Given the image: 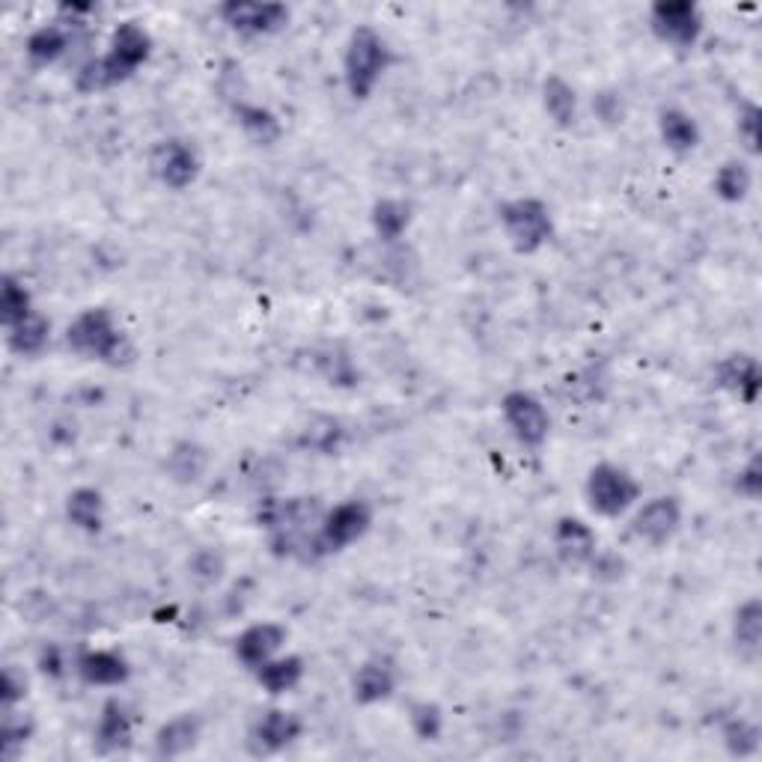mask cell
<instances>
[{
    "label": "cell",
    "instance_id": "cell-1",
    "mask_svg": "<svg viewBox=\"0 0 762 762\" xmlns=\"http://www.w3.org/2000/svg\"><path fill=\"white\" fill-rule=\"evenodd\" d=\"M152 54V39L137 22L116 24V30L111 36V48L108 54L96 57L90 63H84L75 78V87L81 93H105L123 84L135 75L137 69L144 66Z\"/></svg>",
    "mask_w": 762,
    "mask_h": 762
},
{
    "label": "cell",
    "instance_id": "cell-2",
    "mask_svg": "<svg viewBox=\"0 0 762 762\" xmlns=\"http://www.w3.org/2000/svg\"><path fill=\"white\" fill-rule=\"evenodd\" d=\"M391 63L393 54L384 36L376 34L372 27H358L348 36L346 54H343V78H346L348 96L360 101L370 99Z\"/></svg>",
    "mask_w": 762,
    "mask_h": 762
},
{
    "label": "cell",
    "instance_id": "cell-3",
    "mask_svg": "<svg viewBox=\"0 0 762 762\" xmlns=\"http://www.w3.org/2000/svg\"><path fill=\"white\" fill-rule=\"evenodd\" d=\"M66 343L72 352H78L84 358L101 360V364H120L125 352L123 331L116 325L111 310L105 307H90L78 314V319L69 325Z\"/></svg>",
    "mask_w": 762,
    "mask_h": 762
},
{
    "label": "cell",
    "instance_id": "cell-4",
    "mask_svg": "<svg viewBox=\"0 0 762 762\" xmlns=\"http://www.w3.org/2000/svg\"><path fill=\"white\" fill-rule=\"evenodd\" d=\"M501 224L518 254H537L554 236L549 206L537 197H518L501 206Z\"/></svg>",
    "mask_w": 762,
    "mask_h": 762
},
{
    "label": "cell",
    "instance_id": "cell-5",
    "mask_svg": "<svg viewBox=\"0 0 762 762\" xmlns=\"http://www.w3.org/2000/svg\"><path fill=\"white\" fill-rule=\"evenodd\" d=\"M638 497V480L626 468H619V465L602 462L587 477V501H590L593 513H599V516L619 518Z\"/></svg>",
    "mask_w": 762,
    "mask_h": 762
},
{
    "label": "cell",
    "instance_id": "cell-6",
    "mask_svg": "<svg viewBox=\"0 0 762 762\" xmlns=\"http://www.w3.org/2000/svg\"><path fill=\"white\" fill-rule=\"evenodd\" d=\"M652 34L673 48H695L703 34V15L691 0H659L650 12Z\"/></svg>",
    "mask_w": 762,
    "mask_h": 762
},
{
    "label": "cell",
    "instance_id": "cell-7",
    "mask_svg": "<svg viewBox=\"0 0 762 762\" xmlns=\"http://www.w3.org/2000/svg\"><path fill=\"white\" fill-rule=\"evenodd\" d=\"M501 411H504L506 427L513 429V435L518 438V444L525 447H542L549 438L551 417L545 411V405L539 403L533 393L527 391H509L501 400Z\"/></svg>",
    "mask_w": 762,
    "mask_h": 762
},
{
    "label": "cell",
    "instance_id": "cell-8",
    "mask_svg": "<svg viewBox=\"0 0 762 762\" xmlns=\"http://www.w3.org/2000/svg\"><path fill=\"white\" fill-rule=\"evenodd\" d=\"M372 525V509L367 501H343L334 509H328L322 518V530H319V542H322V554L331 551H343L348 545H355Z\"/></svg>",
    "mask_w": 762,
    "mask_h": 762
},
{
    "label": "cell",
    "instance_id": "cell-9",
    "mask_svg": "<svg viewBox=\"0 0 762 762\" xmlns=\"http://www.w3.org/2000/svg\"><path fill=\"white\" fill-rule=\"evenodd\" d=\"M152 173L170 190H185L200 176V156L188 140L170 137L152 149Z\"/></svg>",
    "mask_w": 762,
    "mask_h": 762
},
{
    "label": "cell",
    "instance_id": "cell-10",
    "mask_svg": "<svg viewBox=\"0 0 762 762\" xmlns=\"http://www.w3.org/2000/svg\"><path fill=\"white\" fill-rule=\"evenodd\" d=\"M683 525V504L673 494H662L652 497L650 504H643L638 509V516L631 518V533L643 539L647 545H667Z\"/></svg>",
    "mask_w": 762,
    "mask_h": 762
},
{
    "label": "cell",
    "instance_id": "cell-11",
    "mask_svg": "<svg viewBox=\"0 0 762 762\" xmlns=\"http://www.w3.org/2000/svg\"><path fill=\"white\" fill-rule=\"evenodd\" d=\"M224 19L242 36H269L290 22V7L283 3H254V0H230L221 7Z\"/></svg>",
    "mask_w": 762,
    "mask_h": 762
},
{
    "label": "cell",
    "instance_id": "cell-12",
    "mask_svg": "<svg viewBox=\"0 0 762 762\" xmlns=\"http://www.w3.org/2000/svg\"><path fill=\"white\" fill-rule=\"evenodd\" d=\"M304 721L295 712L286 709H269L257 717V724L250 729V751L257 757H271L290 748L292 741L302 739Z\"/></svg>",
    "mask_w": 762,
    "mask_h": 762
},
{
    "label": "cell",
    "instance_id": "cell-13",
    "mask_svg": "<svg viewBox=\"0 0 762 762\" xmlns=\"http://www.w3.org/2000/svg\"><path fill=\"white\" fill-rule=\"evenodd\" d=\"M396 691V667L388 659H370L352 676V697L360 706H376Z\"/></svg>",
    "mask_w": 762,
    "mask_h": 762
},
{
    "label": "cell",
    "instance_id": "cell-14",
    "mask_svg": "<svg viewBox=\"0 0 762 762\" xmlns=\"http://www.w3.org/2000/svg\"><path fill=\"white\" fill-rule=\"evenodd\" d=\"M283 643H286V628L278 623H257V626H247L236 638V659L250 671H257L259 664H266L281 652Z\"/></svg>",
    "mask_w": 762,
    "mask_h": 762
},
{
    "label": "cell",
    "instance_id": "cell-15",
    "mask_svg": "<svg viewBox=\"0 0 762 762\" xmlns=\"http://www.w3.org/2000/svg\"><path fill=\"white\" fill-rule=\"evenodd\" d=\"M715 381L717 388L736 393L745 405H753L762 384L760 364L751 355H729L715 367Z\"/></svg>",
    "mask_w": 762,
    "mask_h": 762
},
{
    "label": "cell",
    "instance_id": "cell-16",
    "mask_svg": "<svg viewBox=\"0 0 762 762\" xmlns=\"http://www.w3.org/2000/svg\"><path fill=\"white\" fill-rule=\"evenodd\" d=\"M554 549L566 566H583L595 561V533L581 518L563 516L554 527Z\"/></svg>",
    "mask_w": 762,
    "mask_h": 762
},
{
    "label": "cell",
    "instance_id": "cell-17",
    "mask_svg": "<svg viewBox=\"0 0 762 762\" xmlns=\"http://www.w3.org/2000/svg\"><path fill=\"white\" fill-rule=\"evenodd\" d=\"M200 733L202 724L197 715L185 712V715L170 717L168 724H161V729L156 733V757H161V760L185 757V753H190L197 748Z\"/></svg>",
    "mask_w": 762,
    "mask_h": 762
},
{
    "label": "cell",
    "instance_id": "cell-18",
    "mask_svg": "<svg viewBox=\"0 0 762 762\" xmlns=\"http://www.w3.org/2000/svg\"><path fill=\"white\" fill-rule=\"evenodd\" d=\"M81 679L87 685H99V688H116V685L128 683L132 667L125 662L120 652L113 650H87L78 659Z\"/></svg>",
    "mask_w": 762,
    "mask_h": 762
},
{
    "label": "cell",
    "instance_id": "cell-19",
    "mask_svg": "<svg viewBox=\"0 0 762 762\" xmlns=\"http://www.w3.org/2000/svg\"><path fill=\"white\" fill-rule=\"evenodd\" d=\"M132 729H135V724H132L128 709L120 700H108L101 706L99 724H96V748H99V753L125 751L132 745Z\"/></svg>",
    "mask_w": 762,
    "mask_h": 762
},
{
    "label": "cell",
    "instance_id": "cell-20",
    "mask_svg": "<svg viewBox=\"0 0 762 762\" xmlns=\"http://www.w3.org/2000/svg\"><path fill=\"white\" fill-rule=\"evenodd\" d=\"M257 683L269 691V695H290L292 688H298L304 679V662L298 655H274L266 664H259Z\"/></svg>",
    "mask_w": 762,
    "mask_h": 762
},
{
    "label": "cell",
    "instance_id": "cell-21",
    "mask_svg": "<svg viewBox=\"0 0 762 762\" xmlns=\"http://www.w3.org/2000/svg\"><path fill=\"white\" fill-rule=\"evenodd\" d=\"M233 113H236V123L242 125L247 140H254L257 146H271L281 140V123H278V116L269 108L250 105V101H236Z\"/></svg>",
    "mask_w": 762,
    "mask_h": 762
},
{
    "label": "cell",
    "instance_id": "cell-22",
    "mask_svg": "<svg viewBox=\"0 0 762 762\" xmlns=\"http://www.w3.org/2000/svg\"><path fill=\"white\" fill-rule=\"evenodd\" d=\"M659 132H662L664 146H667L671 152H679V156L691 152V149H697V144H700V125L695 123L691 113L679 111V108H671V111L662 113Z\"/></svg>",
    "mask_w": 762,
    "mask_h": 762
},
{
    "label": "cell",
    "instance_id": "cell-23",
    "mask_svg": "<svg viewBox=\"0 0 762 762\" xmlns=\"http://www.w3.org/2000/svg\"><path fill=\"white\" fill-rule=\"evenodd\" d=\"M66 516L72 525L84 530V533H99L101 525H105V501H101V492L90 489V486H81L66 497Z\"/></svg>",
    "mask_w": 762,
    "mask_h": 762
},
{
    "label": "cell",
    "instance_id": "cell-24",
    "mask_svg": "<svg viewBox=\"0 0 762 762\" xmlns=\"http://www.w3.org/2000/svg\"><path fill=\"white\" fill-rule=\"evenodd\" d=\"M408 226H411V206L408 202L393 200V197L376 200V206H372V230H376V236L381 242L403 238Z\"/></svg>",
    "mask_w": 762,
    "mask_h": 762
},
{
    "label": "cell",
    "instance_id": "cell-25",
    "mask_svg": "<svg viewBox=\"0 0 762 762\" xmlns=\"http://www.w3.org/2000/svg\"><path fill=\"white\" fill-rule=\"evenodd\" d=\"M733 640L745 659H757L760 655L762 640V605L760 599H748L745 605L736 611L733 617Z\"/></svg>",
    "mask_w": 762,
    "mask_h": 762
},
{
    "label": "cell",
    "instance_id": "cell-26",
    "mask_svg": "<svg viewBox=\"0 0 762 762\" xmlns=\"http://www.w3.org/2000/svg\"><path fill=\"white\" fill-rule=\"evenodd\" d=\"M24 48H27V57H30L34 66H51V63H57L69 51V36L63 27L46 24V27H39V30L27 36V46Z\"/></svg>",
    "mask_w": 762,
    "mask_h": 762
},
{
    "label": "cell",
    "instance_id": "cell-27",
    "mask_svg": "<svg viewBox=\"0 0 762 762\" xmlns=\"http://www.w3.org/2000/svg\"><path fill=\"white\" fill-rule=\"evenodd\" d=\"M542 105H545L549 116L561 125V128H569V125L575 123V116H578V96L572 90V84H566L561 75H551V78L545 81V87H542Z\"/></svg>",
    "mask_w": 762,
    "mask_h": 762
},
{
    "label": "cell",
    "instance_id": "cell-28",
    "mask_svg": "<svg viewBox=\"0 0 762 762\" xmlns=\"http://www.w3.org/2000/svg\"><path fill=\"white\" fill-rule=\"evenodd\" d=\"M7 331H10L12 352H15V355H22V358H34V355H39V352L46 348L51 325H48L46 316H39L34 310L27 319H22L19 325L7 328Z\"/></svg>",
    "mask_w": 762,
    "mask_h": 762
},
{
    "label": "cell",
    "instance_id": "cell-29",
    "mask_svg": "<svg viewBox=\"0 0 762 762\" xmlns=\"http://www.w3.org/2000/svg\"><path fill=\"white\" fill-rule=\"evenodd\" d=\"M751 168L741 164V161H727L724 168L717 170L715 182H712V188H715V194L724 202H741L751 194Z\"/></svg>",
    "mask_w": 762,
    "mask_h": 762
},
{
    "label": "cell",
    "instance_id": "cell-30",
    "mask_svg": "<svg viewBox=\"0 0 762 762\" xmlns=\"http://www.w3.org/2000/svg\"><path fill=\"white\" fill-rule=\"evenodd\" d=\"M30 314H34L30 290L15 278H3V286H0V319H3V325H19Z\"/></svg>",
    "mask_w": 762,
    "mask_h": 762
},
{
    "label": "cell",
    "instance_id": "cell-31",
    "mask_svg": "<svg viewBox=\"0 0 762 762\" xmlns=\"http://www.w3.org/2000/svg\"><path fill=\"white\" fill-rule=\"evenodd\" d=\"M206 462H209L206 459V450L190 444V441H182L170 453L168 471L173 474L176 482H197L202 477V471H206Z\"/></svg>",
    "mask_w": 762,
    "mask_h": 762
},
{
    "label": "cell",
    "instance_id": "cell-32",
    "mask_svg": "<svg viewBox=\"0 0 762 762\" xmlns=\"http://www.w3.org/2000/svg\"><path fill=\"white\" fill-rule=\"evenodd\" d=\"M724 745H727V751L733 757H753L760 751V729L751 721L733 717L724 727Z\"/></svg>",
    "mask_w": 762,
    "mask_h": 762
},
{
    "label": "cell",
    "instance_id": "cell-33",
    "mask_svg": "<svg viewBox=\"0 0 762 762\" xmlns=\"http://www.w3.org/2000/svg\"><path fill=\"white\" fill-rule=\"evenodd\" d=\"M340 438H343V429L334 417H316L314 423L304 429L302 444L316 453H334L340 447Z\"/></svg>",
    "mask_w": 762,
    "mask_h": 762
},
{
    "label": "cell",
    "instance_id": "cell-34",
    "mask_svg": "<svg viewBox=\"0 0 762 762\" xmlns=\"http://www.w3.org/2000/svg\"><path fill=\"white\" fill-rule=\"evenodd\" d=\"M408 721H411V729L417 733V739L423 741H438L441 733H444V715H441V706L435 703H415L411 712H408Z\"/></svg>",
    "mask_w": 762,
    "mask_h": 762
},
{
    "label": "cell",
    "instance_id": "cell-35",
    "mask_svg": "<svg viewBox=\"0 0 762 762\" xmlns=\"http://www.w3.org/2000/svg\"><path fill=\"white\" fill-rule=\"evenodd\" d=\"M319 370H322V376H325L331 384H336V388H352V384L358 381L355 364H352V358H348L346 352H340V348H331L328 355L319 358Z\"/></svg>",
    "mask_w": 762,
    "mask_h": 762
},
{
    "label": "cell",
    "instance_id": "cell-36",
    "mask_svg": "<svg viewBox=\"0 0 762 762\" xmlns=\"http://www.w3.org/2000/svg\"><path fill=\"white\" fill-rule=\"evenodd\" d=\"M3 757L7 760H15L19 753L24 751V745L34 733V724L24 721V715H12V709H3Z\"/></svg>",
    "mask_w": 762,
    "mask_h": 762
},
{
    "label": "cell",
    "instance_id": "cell-37",
    "mask_svg": "<svg viewBox=\"0 0 762 762\" xmlns=\"http://www.w3.org/2000/svg\"><path fill=\"white\" fill-rule=\"evenodd\" d=\"M224 575V557L214 549H200L190 557V578L200 587H212Z\"/></svg>",
    "mask_w": 762,
    "mask_h": 762
},
{
    "label": "cell",
    "instance_id": "cell-38",
    "mask_svg": "<svg viewBox=\"0 0 762 762\" xmlns=\"http://www.w3.org/2000/svg\"><path fill=\"white\" fill-rule=\"evenodd\" d=\"M739 137L741 144L748 146V152H760V108L748 101L739 111Z\"/></svg>",
    "mask_w": 762,
    "mask_h": 762
},
{
    "label": "cell",
    "instance_id": "cell-39",
    "mask_svg": "<svg viewBox=\"0 0 762 762\" xmlns=\"http://www.w3.org/2000/svg\"><path fill=\"white\" fill-rule=\"evenodd\" d=\"M27 695V683H24L19 673L7 667L3 671V679H0V700H3V709H15Z\"/></svg>",
    "mask_w": 762,
    "mask_h": 762
},
{
    "label": "cell",
    "instance_id": "cell-40",
    "mask_svg": "<svg viewBox=\"0 0 762 762\" xmlns=\"http://www.w3.org/2000/svg\"><path fill=\"white\" fill-rule=\"evenodd\" d=\"M36 664H39V671L46 673V676H51V679H60V676L66 673V655H63V650H60L57 643H46V647L39 650Z\"/></svg>",
    "mask_w": 762,
    "mask_h": 762
},
{
    "label": "cell",
    "instance_id": "cell-41",
    "mask_svg": "<svg viewBox=\"0 0 762 762\" xmlns=\"http://www.w3.org/2000/svg\"><path fill=\"white\" fill-rule=\"evenodd\" d=\"M739 492L745 494V497H751V501H757L762 492V471H760V459L753 456L748 465H745V471L739 474Z\"/></svg>",
    "mask_w": 762,
    "mask_h": 762
}]
</instances>
